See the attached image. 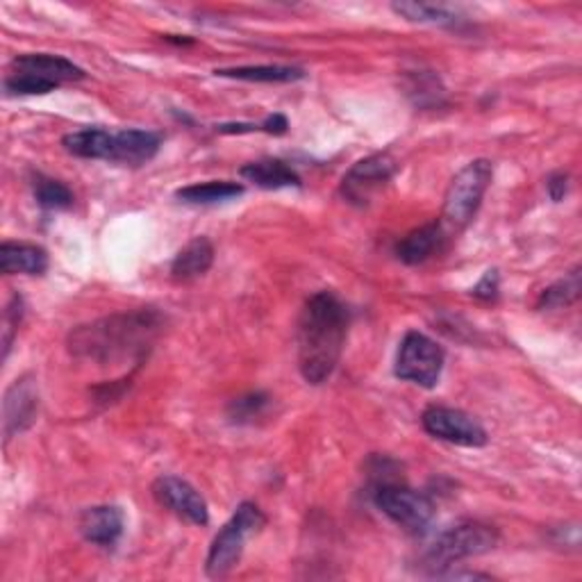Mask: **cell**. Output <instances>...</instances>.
Segmentation results:
<instances>
[{
    "mask_svg": "<svg viewBox=\"0 0 582 582\" xmlns=\"http://www.w3.org/2000/svg\"><path fill=\"white\" fill-rule=\"evenodd\" d=\"M546 190H548L550 201H556V203L564 201V196L569 194V175L562 173V171H558V173H554V175H548V180H546Z\"/></svg>",
    "mask_w": 582,
    "mask_h": 582,
    "instance_id": "28",
    "label": "cell"
},
{
    "mask_svg": "<svg viewBox=\"0 0 582 582\" xmlns=\"http://www.w3.org/2000/svg\"><path fill=\"white\" fill-rule=\"evenodd\" d=\"M239 175L253 182L260 190H287V187H300V175L283 160H258L247 167H241Z\"/></svg>",
    "mask_w": 582,
    "mask_h": 582,
    "instance_id": "18",
    "label": "cell"
},
{
    "mask_svg": "<svg viewBox=\"0 0 582 582\" xmlns=\"http://www.w3.org/2000/svg\"><path fill=\"white\" fill-rule=\"evenodd\" d=\"M580 289H582V281H580V266H573L562 281H558L556 285H550L548 289L541 292L539 300H537V308L539 310H562L569 308L571 303H575L580 298Z\"/></svg>",
    "mask_w": 582,
    "mask_h": 582,
    "instance_id": "22",
    "label": "cell"
},
{
    "mask_svg": "<svg viewBox=\"0 0 582 582\" xmlns=\"http://www.w3.org/2000/svg\"><path fill=\"white\" fill-rule=\"evenodd\" d=\"M499 544L497 528L480 524V521H463V524L444 530L425 554V567L440 575L444 569L467 558H478L494 550Z\"/></svg>",
    "mask_w": 582,
    "mask_h": 582,
    "instance_id": "6",
    "label": "cell"
},
{
    "mask_svg": "<svg viewBox=\"0 0 582 582\" xmlns=\"http://www.w3.org/2000/svg\"><path fill=\"white\" fill-rule=\"evenodd\" d=\"M152 497H156L164 507H169L180 518L190 521L194 526H207L209 512L205 499L196 492L187 480L178 476H162L152 484Z\"/></svg>",
    "mask_w": 582,
    "mask_h": 582,
    "instance_id": "12",
    "label": "cell"
},
{
    "mask_svg": "<svg viewBox=\"0 0 582 582\" xmlns=\"http://www.w3.org/2000/svg\"><path fill=\"white\" fill-rule=\"evenodd\" d=\"M266 526V516L255 503H241L232 518L221 528V533L214 537L209 554L205 560V571L209 578H224L228 575L237 562L241 560L243 546L251 537L262 533Z\"/></svg>",
    "mask_w": 582,
    "mask_h": 582,
    "instance_id": "7",
    "label": "cell"
},
{
    "mask_svg": "<svg viewBox=\"0 0 582 582\" xmlns=\"http://www.w3.org/2000/svg\"><path fill=\"white\" fill-rule=\"evenodd\" d=\"M473 296L480 300H494L499 296V271H487L473 287Z\"/></svg>",
    "mask_w": 582,
    "mask_h": 582,
    "instance_id": "27",
    "label": "cell"
},
{
    "mask_svg": "<svg viewBox=\"0 0 582 582\" xmlns=\"http://www.w3.org/2000/svg\"><path fill=\"white\" fill-rule=\"evenodd\" d=\"M67 152L82 160H105L124 167H141L158 156L162 137L150 130L84 128L65 135Z\"/></svg>",
    "mask_w": 582,
    "mask_h": 582,
    "instance_id": "3",
    "label": "cell"
},
{
    "mask_svg": "<svg viewBox=\"0 0 582 582\" xmlns=\"http://www.w3.org/2000/svg\"><path fill=\"white\" fill-rule=\"evenodd\" d=\"M82 78L84 71L67 57L30 53L14 59L12 73L5 78V89L14 96H44L57 87L78 82Z\"/></svg>",
    "mask_w": 582,
    "mask_h": 582,
    "instance_id": "4",
    "label": "cell"
},
{
    "mask_svg": "<svg viewBox=\"0 0 582 582\" xmlns=\"http://www.w3.org/2000/svg\"><path fill=\"white\" fill-rule=\"evenodd\" d=\"M39 412V389L33 376H23L5 393L3 401V435L5 442L25 433Z\"/></svg>",
    "mask_w": 582,
    "mask_h": 582,
    "instance_id": "13",
    "label": "cell"
},
{
    "mask_svg": "<svg viewBox=\"0 0 582 582\" xmlns=\"http://www.w3.org/2000/svg\"><path fill=\"white\" fill-rule=\"evenodd\" d=\"M349 308L332 292H319L303 305L298 319V369L305 383L323 385L342 360L349 334Z\"/></svg>",
    "mask_w": 582,
    "mask_h": 582,
    "instance_id": "1",
    "label": "cell"
},
{
    "mask_svg": "<svg viewBox=\"0 0 582 582\" xmlns=\"http://www.w3.org/2000/svg\"><path fill=\"white\" fill-rule=\"evenodd\" d=\"M271 398L264 391H251L247 396H239L228 406V419L232 423H253L258 416L266 412Z\"/></svg>",
    "mask_w": 582,
    "mask_h": 582,
    "instance_id": "24",
    "label": "cell"
},
{
    "mask_svg": "<svg viewBox=\"0 0 582 582\" xmlns=\"http://www.w3.org/2000/svg\"><path fill=\"white\" fill-rule=\"evenodd\" d=\"M442 369H444V351L435 340L416 330L403 336L393 366L396 378L425 389H433L442 378Z\"/></svg>",
    "mask_w": 582,
    "mask_h": 582,
    "instance_id": "8",
    "label": "cell"
},
{
    "mask_svg": "<svg viewBox=\"0 0 582 582\" xmlns=\"http://www.w3.org/2000/svg\"><path fill=\"white\" fill-rule=\"evenodd\" d=\"M391 10L412 23H427V25H442V27H457L463 25V16L455 10L433 3H393Z\"/></svg>",
    "mask_w": 582,
    "mask_h": 582,
    "instance_id": "21",
    "label": "cell"
},
{
    "mask_svg": "<svg viewBox=\"0 0 582 582\" xmlns=\"http://www.w3.org/2000/svg\"><path fill=\"white\" fill-rule=\"evenodd\" d=\"M214 264V247L207 237H194L185 249H182L173 264L171 278L178 283H190L205 275Z\"/></svg>",
    "mask_w": 582,
    "mask_h": 582,
    "instance_id": "16",
    "label": "cell"
},
{
    "mask_svg": "<svg viewBox=\"0 0 582 582\" xmlns=\"http://www.w3.org/2000/svg\"><path fill=\"white\" fill-rule=\"evenodd\" d=\"M162 328V315L156 310H137L112 315L69 334V351L76 357L94 362H114L141 357L156 342Z\"/></svg>",
    "mask_w": 582,
    "mask_h": 582,
    "instance_id": "2",
    "label": "cell"
},
{
    "mask_svg": "<svg viewBox=\"0 0 582 582\" xmlns=\"http://www.w3.org/2000/svg\"><path fill=\"white\" fill-rule=\"evenodd\" d=\"M408 89H410L408 94L414 99V103L419 107L440 105L442 99H444V87H442L440 78L433 76L431 71H419V73H414Z\"/></svg>",
    "mask_w": 582,
    "mask_h": 582,
    "instance_id": "25",
    "label": "cell"
},
{
    "mask_svg": "<svg viewBox=\"0 0 582 582\" xmlns=\"http://www.w3.org/2000/svg\"><path fill=\"white\" fill-rule=\"evenodd\" d=\"M423 431L442 442L467 446V448H480L487 444V431L463 410L433 406L421 414Z\"/></svg>",
    "mask_w": 582,
    "mask_h": 582,
    "instance_id": "11",
    "label": "cell"
},
{
    "mask_svg": "<svg viewBox=\"0 0 582 582\" xmlns=\"http://www.w3.org/2000/svg\"><path fill=\"white\" fill-rule=\"evenodd\" d=\"M23 312H25V305L23 298L19 294H14L8 303L5 308V317H3V360H8L12 342H14V334L23 321Z\"/></svg>",
    "mask_w": 582,
    "mask_h": 582,
    "instance_id": "26",
    "label": "cell"
},
{
    "mask_svg": "<svg viewBox=\"0 0 582 582\" xmlns=\"http://www.w3.org/2000/svg\"><path fill=\"white\" fill-rule=\"evenodd\" d=\"M492 178L494 167L489 160H473L463 171H457L444 198V212L440 221L444 230L459 232L476 219Z\"/></svg>",
    "mask_w": 582,
    "mask_h": 582,
    "instance_id": "5",
    "label": "cell"
},
{
    "mask_svg": "<svg viewBox=\"0 0 582 582\" xmlns=\"http://www.w3.org/2000/svg\"><path fill=\"white\" fill-rule=\"evenodd\" d=\"M243 194V185L228 180H209V182H198V185L182 187L175 192V198L190 205H217L232 201Z\"/></svg>",
    "mask_w": 582,
    "mask_h": 582,
    "instance_id": "19",
    "label": "cell"
},
{
    "mask_svg": "<svg viewBox=\"0 0 582 582\" xmlns=\"http://www.w3.org/2000/svg\"><path fill=\"white\" fill-rule=\"evenodd\" d=\"M33 190H35V198L44 209H69L73 205V192L65 185V182H59L55 178L42 175L37 173L33 180Z\"/></svg>",
    "mask_w": 582,
    "mask_h": 582,
    "instance_id": "23",
    "label": "cell"
},
{
    "mask_svg": "<svg viewBox=\"0 0 582 582\" xmlns=\"http://www.w3.org/2000/svg\"><path fill=\"white\" fill-rule=\"evenodd\" d=\"M48 269V253L35 243L5 241L0 247V271L5 275H42Z\"/></svg>",
    "mask_w": 582,
    "mask_h": 582,
    "instance_id": "17",
    "label": "cell"
},
{
    "mask_svg": "<svg viewBox=\"0 0 582 582\" xmlns=\"http://www.w3.org/2000/svg\"><path fill=\"white\" fill-rule=\"evenodd\" d=\"M374 503L396 526L412 535L423 533L435 516V503L406 484L383 482L374 492Z\"/></svg>",
    "mask_w": 582,
    "mask_h": 582,
    "instance_id": "9",
    "label": "cell"
},
{
    "mask_svg": "<svg viewBox=\"0 0 582 582\" xmlns=\"http://www.w3.org/2000/svg\"><path fill=\"white\" fill-rule=\"evenodd\" d=\"M444 237H446V230L442 224L437 221L425 224L408 232L401 241L396 243V258L410 266L423 264L425 260H431L442 249Z\"/></svg>",
    "mask_w": 582,
    "mask_h": 582,
    "instance_id": "15",
    "label": "cell"
},
{
    "mask_svg": "<svg viewBox=\"0 0 582 582\" xmlns=\"http://www.w3.org/2000/svg\"><path fill=\"white\" fill-rule=\"evenodd\" d=\"M398 173V162L389 152H376V156L355 162L342 180V196L353 205H369Z\"/></svg>",
    "mask_w": 582,
    "mask_h": 582,
    "instance_id": "10",
    "label": "cell"
},
{
    "mask_svg": "<svg viewBox=\"0 0 582 582\" xmlns=\"http://www.w3.org/2000/svg\"><path fill=\"white\" fill-rule=\"evenodd\" d=\"M124 512L116 505H96L80 514L78 528L89 544L110 548L124 535Z\"/></svg>",
    "mask_w": 582,
    "mask_h": 582,
    "instance_id": "14",
    "label": "cell"
},
{
    "mask_svg": "<svg viewBox=\"0 0 582 582\" xmlns=\"http://www.w3.org/2000/svg\"><path fill=\"white\" fill-rule=\"evenodd\" d=\"M219 78H232L243 82H298L305 73L298 67H278V65H262V67H235V69H217L214 71Z\"/></svg>",
    "mask_w": 582,
    "mask_h": 582,
    "instance_id": "20",
    "label": "cell"
}]
</instances>
